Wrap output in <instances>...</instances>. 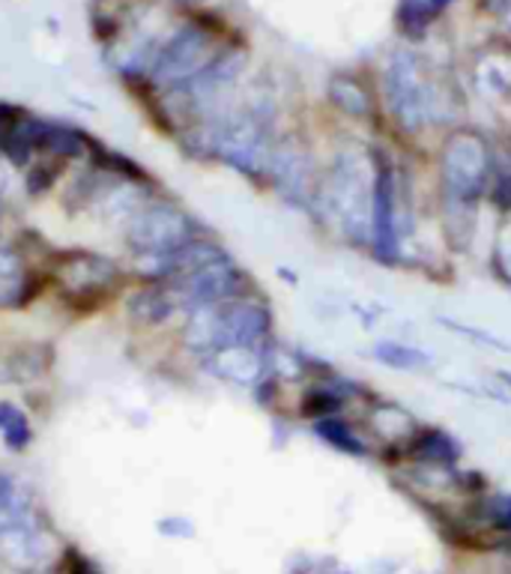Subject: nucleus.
<instances>
[{
    "label": "nucleus",
    "mask_w": 511,
    "mask_h": 574,
    "mask_svg": "<svg viewBox=\"0 0 511 574\" xmlns=\"http://www.w3.org/2000/svg\"><path fill=\"white\" fill-rule=\"evenodd\" d=\"M371 201H374V156L356 142L341 144L321 174L314 216L338 227L351 245L371 249Z\"/></svg>",
    "instance_id": "1"
},
{
    "label": "nucleus",
    "mask_w": 511,
    "mask_h": 574,
    "mask_svg": "<svg viewBox=\"0 0 511 574\" xmlns=\"http://www.w3.org/2000/svg\"><path fill=\"white\" fill-rule=\"evenodd\" d=\"M48 288L67 302V309L96 311L105 302L124 300L129 291V266L96 249H51L42 261Z\"/></svg>",
    "instance_id": "2"
},
{
    "label": "nucleus",
    "mask_w": 511,
    "mask_h": 574,
    "mask_svg": "<svg viewBox=\"0 0 511 574\" xmlns=\"http://www.w3.org/2000/svg\"><path fill=\"white\" fill-rule=\"evenodd\" d=\"M493 142L482 129L458 126L436 150V204L482 207L491 179Z\"/></svg>",
    "instance_id": "3"
},
{
    "label": "nucleus",
    "mask_w": 511,
    "mask_h": 574,
    "mask_svg": "<svg viewBox=\"0 0 511 574\" xmlns=\"http://www.w3.org/2000/svg\"><path fill=\"white\" fill-rule=\"evenodd\" d=\"M383 94L392 120L407 135H422L436 123H443L449 114V96L443 85L413 51L392 55L383 78Z\"/></svg>",
    "instance_id": "4"
},
{
    "label": "nucleus",
    "mask_w": 511,
    "mask_h": 574,
    "mask_svg": "<svg viewBox=\"0 0 511 574\" xmlns=\"http://www.w3.org/2000/svg\"><path fill=\"white\" fill-rule=\"evenodd\" d=\"M204 234H209L207 225L191 210L159 192L144 207L135 210L132 218L120 227V243H124L129 261L132 257H168Z\"/></svg>",
    "instance_id": "5"
},
{
    "label": "nucleus",
    "mask_w": 511,
    "mask_h": 574,
    "mask_svg": "<svg viewBox=\"0 0 511 574\" xmlns=\"http://www.w3.org/2000/svg\"><path fill=\"white\" fill-rule=\"evenodd\" d=\"M67 545L48 527L42 508L0 512V565L12 574H51Z\"/></svg>",
    "instance_id": "6"
},
{
    "label": "nucleus",
    "mask_w": 511,
    "mask_h": 574,
    "mask_svg": "<svg viewBox=\"0 0 511 574\" xmlns=\"http://www.w3.org/2000/svg\"><path fill=\"white\" fill-rule=\"evenodd\" d=\"M323 168L314 159L312 147L299 138H278L266 174V188H273L275 195L287 207L303 210L314 216L317 192H321Z\"/></svg>",
    "instance_id": "7"
},
{
    "label": "nucleus",
    "mask_w": 511,
    "mask_h": 574,
    "mask_svg": "<svg viewBox=\"0 0 511 574\" xmlns=\"http://www.w3.org/2000/svg\"><path fill=\"white\" fill-rule=\"evenodd\" d=\"M180 300L183 311L204 309V305H222V302L243 300L255 293V279L234 261V254H227L216 264L200 266L191 273L180 275L168 282Z\"/></svg>",
    "instance_id": "8"
},
{
    "label": "nucleus",
    "mask_w": 511,
    "mask_h": 574,
    "mask_svg": "<svg viewBox=\"0 0 511 574\" xmlns=\"http://www.w3.org/2000/svg\"><path fill=\"white\" fill-rule=\"evenodd\" d=\"M275 314L264 296H243L216 305V341L225 348H269L273 344Z\"/></svg>",
    "instance_id": "9"
},
{
    "label": "nucleus",
    "mask_w": 511,
    "mask_h": 574,
    "mask_svg": "<svg viewBox=\"0 0 511 574\" xmlns=\"http://www.w3.org/2000/svg\"><path fill=\"white\" fill-rule=\"evenodd\" d=\"M124 314L138 332H161L183 321V305L168 282H135L124 293Z\"/></svg>",
    "instance_id": "10"
},
{
    "label": "nucleus",
    "mask_w": 511,
    "mask_h": 574,
    "mask_svg": "<svg viewBox=\"0 0 511 574\" xmlns=\"http://www.w3.org/2000/svg\"><path fill=\"white\" fill-rule=\"evenodd\" d=\"M269 353H273V344L269 348H225L200 359V368L222 383L255 392L269 377Z\"/></svg>",
    "instance_id": "11"
},
{
    "label": "nucleus",
    "mask_w": 511,
    "mask_h": 574,
    "mask_svg": "<svg viewBox=\"0 0 511 574\" xmlns=\"http://www.w3.org/2000/svg\"><path fill=\"white\" fill-rule=\"evenodd\" d=\"M55 362L51 344L39 339H16L0 344V387H33L42 383Z\"/></svg>",
    "instance_id": "12"
},
{
    "label": "nucleus",
    "mask_w": 511,
    "mask_h": 574,
    "mask_svg": "<svg viewBox=\"0 0 511 574\" xmlns=\"http://www.w3.org/2000/svg\"><path fill=\"white\" fill-rule=\"evenodd\" d=\"M209 55H213V48H209L207 33H200V30H183L180 37L161 51L156 72H159L161 81H170V85L174 81H186V78L200 76L213 64Z\"/></svg>",
    "instance_id": "13"
},
{
    "label": "nucleus",
    "mask_w": 511,
    "mask_h": 574,
    "mask_svg": "<svg viewBox=\"0 0 511 574\" xmlns=\"http://www.w3.org/2000/svg\"><path fill=\"white\" fill-rule=\"evenodd\" d=\"M475 90L484 99H497V103H509L511 99V46L493 42L484 46L473 60L470 69Z\"/></svg>",
    "instance_id": "14"
},
{
    "label": "nucleus",
    "mask_w": 511,
    "mask_h": 574,
    "mask_svg": "<svg viewBox=\"0 0 511 574\" xmlns=\"http://www.w3.org/2000/svg\"><path fill=\"white\" fill-rule=\"evenodd\" d=\"M401 453L407 455L410 461L422 464V467H454L464 458V446L445 428H436V425L422 428L419 425V431L401 446Z\"/></svg>",
    "instance_id": "15"
},
{
    "label": "nucleus",
    "mask_w": 511,
    "mask_h": 574,
    "mask_svg": "<svg viewBox=\"0 0 511 574\" xmlns=\"http://www.w3.org/2000/svg\"><path fill=\"white\" fill-rule=\"evenodd\" d=\"M362 419H365V428L374 437L392 442L397 449L419 431L416 416L410 414L407 407L395 405V401H371Z\"/></svg>",
    "instance_id": "16"
},
{
    "label": "nucleus",
    "mask_w": 511,
    "mask_h": 574,
    "mask_svg": "<svg viewBox=\"0 0 511 574\" xmlns=\"http://www.w3.org/2000/svg\"><path fill=\"white\" fill-rule=\"evenodd\" d=\"M312 434L317 440H323L330 449H335L338 455H347V458H371L374 455V446L368 442V437H362V431L351 419L344 416H326V419H314Z\"/></svg>",
    "instance_id": "17"
},
{
    "label": "nucleus",
    "mask_w": 511,
    "mask_h": 574,
    "mask_svg": "<svg viewBox=\"0 0 511 574\" xmlns=\"http://www.w3.org/2000/svg\"><path fill=\"white\" fill-rule=\"evenodd\" d=\"M33 419L21 405L0 398V453L24 455L33 446Z\"/></svg>",
    "instance_id": "18"
},
{
    "label": "nucleus",
    "mask_w": 511,
    "mask_h": 574,
    "mask_svg": "<svg viewBox=\"0 0 511 574\" xmlns=\"http://www.w3.org/2000/svg\"><path fill=\"white\" fill-rule=\"evenodd\" d=\"M330 103L338 108L344 117L351 120H368L374 114V99H371V90L362 85L360 78L353 72H338V76L330 81Z\"/></svg>",
    "instance_id": "19"
},
{
    "label": "nucleus",
    "mask_w": 511,
    "mask_h": 574,
    "mask_svg": "<svg viewBox=\"0 0 511 574\" xmlns=\"http://www.w3.org/2000/svg\"><path fill=\"white\" fill-rule=\"evenodd\" d=\"M488 201H491L500 213L511 216V135H505L500 142H493Z\"/></svg>",
    "instance_id": "20"
},
{
    "label": "nucleus",
    "mask_w": 511,
    "mask_h": 574,
    "mask_svg": "<svg viewBox=\"0 0 511 574\" xmlns=\"http://www.w3.org/2000/svg\"><path fill=\"white\" fill-rule=\"evenodd\" d=\"M371 357L377 359L380 366L395 368V371H428L434 366V357L428 350L416 348V344H407V341H395V339H383L374 344Z\"/></svg>",
    "instance_id": "21"
},
{
    "label": "nucleus",
    "mask_w": 511,
    "mask_h": 574,
    "mask_svg": "<svg viewBox=\"0 0 511 574\" xmlns=\"http://www.w3.org/2000/svg\"><path fill=\"white\" fill-rule=\"evenodd\" d=\"M30 508H39L33 488L16 473L0 467V512H30Z\"/></svg>",
    "instance_id": "22"
},
{
    "label": "nucleus",
    "mask_w": 511,
    "mask_h": 574,
    "mask_svg": "<svg viewBox=\"0 0 511 574\" xmlns=\"http://www.w3.org/2000/svg\"><path fill=\"white\" fill-rule=\"evenodd\" d=\"M491 266L497 279L511 291V216L502 222V227L493 236V252H491Z\"/></svg>",
    "instance_id": "23"
},
{
    "label": "nucleus",
    "mask_w": 511,
    "mask_h": 574,
    "mask_svg": "<svg viewBox=\"0 0 511 574\" xmlns=\"http://www.w3.org/2000/svg\"><path fill=\"white\" fill-rule=\"evenodd\" d=\"M436 321L443 323V327H449L452 332H458L461 339L475 341L479 348H491V350H500V353H511V344H505L500 335L479 330V327H473V323H458V321H452V318H436Z\"/></svg>",
    "instance_id": "24"
},
{
    "label": "nucleus",
    "mask_w": 511,
    "mask_h": 574,
    "mask_svg": "<svg viewBox=\"0 0 511 574\" xmlns=\"http://www.w3.org/2000/svg\"><path fill=\"white\" fill-rule=\"evenodd\" d=\"M482 515L493 529H502L511 536V494H493L482 499Z\"/></svg>",
    "instance_id": "25"
},
{
    "label": "nucleus",
    "mask_w": 511,
    "mask_h": 574,
    "mask_svg": "<svg viewBox=\"0 0 511 574\" xmlns=\"http://www.w3.org/2000/svg\"><path fill=\"white\" fill-rule=\"evenodd\" d=\"M51 574H102V572H99V565H96L90 556L81 554L78 547L67 545V551H63V556L57 560Z\"/></svg>",
    "instance_id": "26"
},
{
    "label": "nucleus",
    "mask_w": 511,
    "mask_h": 574,
    "mask_svg": "<svg viewBox=\"0 0 511 574\" xmlns=\"http://www.w3.org/2000/svg\"><path fill=\"white\" fill-rule=\"evenodd\" d=\"M156 533L165 538H195L198 536L195 521L186 518V515H165V518L156 521Z\"/></svg>",
    "instance_id": "27"
},
{
    "label": "nucleus",
    "mask_w": 511,
    "mask_h": 574,
    "mask_svg": "<svg viewBox=\"0 0 511 574\" xmlns=\"http://www.w3.org/2000/svg\"><path fill=\"white\" fill-rule=\"evenodd\" d=\"M12 195V168L0 159V213L7 210V201Z\"/></svg>",
    "instance_id": "28"
},
{
    "label": "nucleus",
    "mask_w": 511,
    "mask_h": 574,
    "mask_svg": "<svg viewBox=\"0 0 511 574\" xmlns=\"http://www.w3.org/2000/svg\"><path fill=\"white\" fill-rule=\"evenodd\" d=\"M314 574H351V572H347V568H338V565L332 563V568H323V565H317V568H314Z\"/></svg>",
    "instance_id": "29"
},
{
    "label": "nucleus",
    "mask_w": 511,
    "mask_h": 574,
    "mask_svg": "<svg viewBox=\"0 0 511 574\" xmlns=\"http://www.w3.org/2000/svg\"><path fill=\"white\" fill-rule=\"evenodd\" d=\"M497 377H500V380H502V387L511 389V371H497Z\"/></svg>",
    "instance_id": "30"
},
{
    "label": "nucleus",
    "mask_w": 511,
    "mask_h": 574,
    "mask_svg": "<svg viewBox=\"0 0 511 574\" xmlns=\"http://www.w3.org/2000/svg\"><path fill=\"white\" fill-rule=\"evenodd\" d=\"M505 25H509L511 30V0H509V7H505Z\"/></svg>",
    "instance_id": "31"
}]
</instances>
